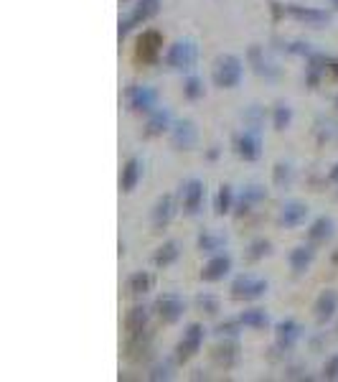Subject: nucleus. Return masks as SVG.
<instances>
[{"instance_id":"f257e3e1","label":"nucleus","mask_w":338,"mask_h":382,"mask_svg":"<svg viewBox=\"0 0 338 382\" xmlns=\"http://www.w3.org/2000/svg\"><path fill=\"white\" fill-rule=\"evenodd\" d=\"M244 77V62L237 53H219L211 67V82L219 89H237Z\"/></svg>"},{"instance_id":"f03ea898","label":"nucleus","mask_w":338,"mask_h":382,"mask_svg":"<svg viewBox=\"0 0 338 382\" xmlns=\"http://www.w3.org/2000/svg\"><path fill=\"white\" fill-rule=\"evenodd\" d=\"M163 62L170 71H191L198 62V44L194 38H178L168 46Z\"/></svg>"},{"instance_id":"7ed1b4c3","label":"nucleus","mask_w":338,"mask_h":382,"mask_svg":"<svg viewBox=\"0 0 338 382\" xmlns=\"http://www.w3.org/2000/svg\"><path fill=\"white\" fill-rule=\"evenodd\" d=\"M267 288H270V283H267L265 278H255V276H249V273H239V276L231 280L229 294L234 301H257V298H262V296L267 294Z\"/></svg>"},{"instance_id":"20e7f679","label":"nucleus","mask_w":338,"mask_h":382,"mask_svg":"<svg viewBox=\"0 0 338 382\" xmlns=\"http://www.w3.org/2000/svg\"><path fill=\"white\" fill-rule=\"evenodd\" d=\"M204 339H206V329L204 324H188L186 331H183V337L178 339L176 344V362L178 365H186L191 357H196L204 347Z\"/></svg>"},{"instance_id":"39448f33","label":"nucleus","mask_w":338,"mask_h":382,"mask_svg":"<svg viewBox=\"0 0 338 382\" xmlns=\"http://www.w3.org/2000/svg\"><path fill=\"white\" fill-rule=\"evenodd\" d=\"M153 311L158 313V319L163 324H178V321L183 319V313H186V298L178 294H160L153 303Z\"/></svg>"},{"instance_id":"423d86ee","label":"nucleus","mask_w":338,"mask_h":382,"mask_svg":"<svg viewBox=\"0 0 338 382\" xmlns=\"http://www.w3.org/2000/svg\"><path fill=\"white\" fill-rule=\"evenodd\" d=\"M125 97H127V107L133 112H142V115H151L158 110V92L148 84H130L125 89Z\"/></svg>"},{"instance_id":"0eeeda50","label":"nucleus","mask_w":338,"mask_h":382,"mask_svg":"<svg viewBox=\"0 0 338 382\" xmlns=\"http://www.w3.org/2000/svg\"><path fill=\"white\" fill-rule=\"evenodd\" d=\"M234 153L247 163H255L262 156V133L257 128H244L234 135Z\"/></svg>"},{"instance_id":"6e6552de","label":"nucleus","mask_w":338,"mask_h":382,"mask_svg":"<svg viewBox=\"0 0 338 382\" xmlns=\"http://www.w3.org/2000/svg\"><path fill=\"white\" fill-rule=\"evenodd\" d=\"M285 16H290L293 21L311 28H326L330 23V13L320 8H311V5H300V3H287L285 5Z\"/></svg>"},{"instance_id":"1a4fd4ad","label":"nucleus","mask_w":338,"mask_h":382,"mask_svg":"<svg viewBox=\"0 0 338 382\" xmlns=\"http://www.w3.org/2000/svg\"><path fill=\"white\" fill-rule=\"evenodd\" d=\"M160 51H163V34L155 31V28H145L140 34V38H138L135 56H138L142 64H158Z\"/></svg>"},{"instance_id":"9d476101","label":"nucleus","mask_w":338,"mask_h":382,"mask_svg":"<svg viewBox=\"0 0 338 382\" xmlns=\"http://www.w3.org/2000/svg\"><path fill=\"white\" fill-rule=\"evenodd\" d=\"M204 199H206V187L201 178H188L186 184L181 187V204H183V214L186 217L201 214Z\"/></svg>"},{"instance_id":"9b49d317","label":"nucleus","mask_w":338,"mask_h":382,"mask_svg":"<svg viewBox=\"0 0 338 382\" xmlns=\"http://www.w3.org/2000/svg\"><path fill=\"white\" fill-rule=\"evenodd\" d=\"M196 143H198V130H196L194 120H176L170 128V148L173 151H194Z\"/></svg>"},{"instance_id":"f8f14e48","label":"nucleus","mask_w":338,"mask_h":382,"mask_svg":"<svg viewBox=\"0 0 338 382\" xmlns=\"http://www.w3.org/2000/svg\"><path fill=\"white\" fill-rule=\"evenodd\" d=\"M311 217V209L305 202H298V199H290L280 206V214H277V224L285 227V230H298L305 224V219Z\"/></svg>"},{"instance_id":"ddd939ff","label":"nucleus","mask_w":338,"mask_h":382,"mask_svg":"<svg viewBox=\"0 0 338 382\" xmlns=\"http://www.w3.org/2000/svg\"><path fill=\"white\" fill-rule=\"evenodd\" d=\"M231 265H234V260H231L229 252L209 255V260L201 267V280L204 283H219V280H224L231 273Z\"/></svg>"},{"instance_id":"4468645a","label":"nucleus","mask_w":338,"mask_h":382,"mask_svg":"<svg viewBox=\"0 0 338 382\" xmlns=\"http://www.w3.org/2000/svg\"><path fill=\"white\" fill-rule=\"evenodd\" d=\"M302 337V326L295 319H283L275 324V347L280 352H293Z\"/></svg>"},{"instance_id":"2eb2a0df","label":"nucleus","mask_w":338,"mask_h":382,"mask_svg":"<svg viewBox=\"0 0 338 382\" xmlns=\"http://www.w3.org/2000/svg\"><path fill=\"white\" fill-rule=\"evenodd\" d=\"M176 196L173 194H163L158 196V202L153 204L151 209V224L155 232H163L166 227H168L170 222H173V217H176Z\"/></svg>"},{"instance_id":"dca6fc26","label":"nucleus","mask_w":338,"mask_h":382,"mask_svg":"<svg viewBox=\"0 0 338 382\" xmlns=\"http://www.w3.org/2000/svg\"><path fill=\"white\" fill-rule=\"evenodd\" d=\"M336 313H338V291H333V288L320 291L315 303H313V316H315V321L323 326V324L333 321Z\"/></svg>"},{"instance_id":"f3484780","label":"nucleus","mask_w":338,"mask_h":382,"mask_svg":"<svg viewBox=\"0 0 338 382\" xmlns=\"http://www.w3.org/2000/svg\"><path fill=\"white\" fill-rule=\"evenodd\" d=\"M247 62L257 77H265V80H277V77H280V69L267 59L265 49H262L259 44H252L247 49Z\"/></svg>"},{"instance_id":"a211bd4d","label":"nucleus","mask_w":338,"mask_h":382,"mask_svg":"<svg viewBox=\"0 0 338 382\" xmlns=\"http://www.w3.org/2000/svg\"><path fill=\"white\" fill-rule=\"evenodd\" d=\"M313 263H315V245H311V242L308 245H298L287 255V265H290L295 276H305L313 267Z\"/></svg>"},{"instance_id":"6ab92c4d","label":"nucleus","mask_w":338,"mask_h":382,"mask_svg":"<svg viewBox=\"0 0 338 382\" xmlns=\"http://www.w3.org/2000/svg\"><path fill=\"white\" fill-rule=\"evenodd\" d=\"M211 359L222 370H231V367L239 362V344H237V337H224L222 344H216L211 352Z\"/></svg>"},{"instance_id":"aec40b11","label":"nucleus","mask_w":338,"mask_h":382,"mask_svg":"<svg viewBox=\"0 0 338 382\" xmlns=\"http://www.w3.org/2000/svg\"><path fill=\"white\" fill-rule=\"evenodd\" d=\"M170 128H173V117H170V110H163L158 107L155 112L148 115V123L142 128V135L145 138H160V135L170 133Z\"/></svg>"},{"instance_id":"412c9836","label":"nucleus","mask_w":338,"mask_h":382,"mask_svg":"<svg viewBox=\"0 0 338 382\" xmlns=\"http://www.w3.org/2000/svg\"><path fill=\"white\" fill-rule=\"evenodd\" d=\"M328 64H330V56L313 51L311 56H308V67H305V84L311 89L318 87L320 80L328 74Z\"/></svg>"},{"instance_id":"4be33fe9","label":"nucleus","mask_w":338,"mask_h":382,"mask_svg":"<svg viewBox=\"0 0 338 382\" xmlns=\"http://www.w3.org/2000/svg\"><path fill=\"white\" fill-rule=\"evenodd\" d=\"M333 232H336V224H333V219L330 217H315L311 222V227H308V242L311 245H315V248H320V245H326V242L333 240Z\"/></svg>"},{"instance_id":"5701e85b","label":"nucleus","mask_w":338,"mask_h":382,"mask_svg":"<svg viewBox=\"0 0 338 382\" xmlns=\"http://www.w3.org/2000/svg\"><path fill=\"white\" fill-rule=\"evenodd\" d=\"M148 321H151V309L142 306V303H135L133 309L125 316V331L127 337H135V334H145L148 331Z\"/></svg>"},{"instance_id":"b1692460","label":"nucleus","mask_w":338,"mask_h":382,"mask_svg":"<svg viewBox=\"0 0 338 382\" xmlns=\"http://www.w3.org/2000/svg\"><path fill=\"white\" fill-rule=\"evenodd\" d=\"M142 176V163L140 158H127L122 166V174H120V189H122V194H133L135 187H138V181Z\"/></svg>"},{"instance_id":"393cba45","label":"nucleus","mask_w":338,"mask_h":382,"mask_svg":"<svg viewBox=\"0 0 338 382\" xmlns=\"http://www.w3.org/2000/svg\"><path fill=\"white\" fill-rule=\"evenodd\" d=\"M181 258V245L176 240L163 242L155 252H153V265L155 267H170L176 260Z\"/></svg>"},{"instance_id":"a878e982","label":"nucleus","mask_w":338,"mask_h":382,"mask_svg":"<svg viewBox=\"0 0 338 382\" xmlns=\"http://www.w3.org/2000/svg\"><path fill=\"white\" fill-rule=\"evenodd\" d=\"M224 248H226V237H222V235L201 232V235L196 237V250H198L201 255H216V252H224Z\"/></svg>"},{"instance_id":"bb28decb","label":"nucleus","mask_w":338,"mask_h":382,"mask_svg":"<svg viewBox=\"0 0 338 382\" xmlns=\"http://www.w3.org/2000/svg\"><path fill=\"white\" fill-rule=\"evenodd\" d=\"M234 204H237V196H234V189L231 184H222L216 196H213V212L224 217V214H231L234 212Z\"/></svg>"},{"instance_id":"cd10ccee","label":"nucleus","mask_w":338,"mask_h":382,"mask_svg":"<svg viewBox=\"0 0 338 382\" xmlns=\"http://www.w3.org/2000/svg\"><path fill=\"white\" fill-rule=\"evenodd\" d=\"M239 321L244 329H252V331H262L270 326V316H267L265 309H244L239 313Z\"/></svg>"},{"instance_id":"c85d7f7f","label":"nucleus","mask_w":338,"mask_h":382,"mask_svg":"<svg viewBox=\"0 0 338 382\" xmlns=\"http://www.w3.org/2000/svg\"><path fill=\"white\" fill-rule=\"evenodd\" d=\"M160 10V0H138V5L133 8L130 18H133L135 26H142V23H148L151 18L158 16Z\"/></svg>"},{"instance_id":"c756f323","label":"nucleus","mask_w":338,"mask_h":382,"mask_svg":"<svg viewBox=\"0 0 338 382\" xmlns=\"http://www.w3.org/2000/svg\"><path fill=\"white\" fill-rule=\"evenodd\" d=\"M267 255H272V242L267 240V237H255V240L247 245V250H244V258H247L249 263H259V260H265Z\"/></svg>"},{"instance_id":"7c9ffc66","label":"nucleus","mask_w":338,"mask_h":382,"mask_svg":"<svg viewBox=\"0 0 338 382\" xmlns=\"http://www.w3.org/2000/svg\"><path fill=\"white\" fill-rule=\"evenodd\" d=\"M153 288V276L148 270H135L133 276L127 278V291L133 296H145Z\"/></svg>"},{"instance_id":"2f4dec72","label":"nucleus","mask_w":338,"mask_h":382,"mask_svg":"<svg viewBox=\"0 0 338 382\" xmlns=\"http://www.w3.org/2000/svg\"><path fill=\"white\" fill-rule=\"evenodd\" d=\"M295 181V171L290 163H283V160H277L275 166H272V184L275 189H290Z\"/></svg>"},{"instance_id":"473e14b6","label":"nucleus","mask_w":338,"mask_h":382,"mask_svg":"<svg viewBox=\"0 0 338 382\" xmlns=\"http://www.w3.org/2000/svg\"><path fill=\"white\" fill-rule=\"evenodd\" d=\"M293 125V107L287 105V102H277L272 107V128H275L277 133H283Z\"/></svg>"},{"instance_id":"72a5a7b5","label":"nucleus","mask_w":338,"mask_h":382,"mask_svg":"<svg viewBox=\"0 0 338 382\" xmlns=\"http://www.w3.org/2000/svg\"><path fill=\"white\" fill-rule=\"evenodd\" d=\"M204 80L201 77H196V74H188L186 80H183V97L196 102V99L204 97Z\"/></svg>"},{"instance_id":"f704fd0d","label":"nucleus","mask_w":338,"mask_h":382,"mask_svg":"<svg viewBox=\"0 0 338 382\" xmlns=\"http://www.w3.org/2000/svg\"><path fill=\"white\" fill-rule=\"evenodd\" d=\"M194 303H196V309H198V311L209 313V316H216V313L222 311V301H219L213 294H198L194 298Z\"/></svg>"},{"instance_id":"c9c22d12","label":"nucleus","mask_w":338,"mask_h":382,"mask_svg":"<svg viewBox=\"0 0 338 382\" xmlns=\"http://www.w3.org/2000/svg\"><path fill=\"white\" fill-rule=\"evenodd\" d=\"M148 380L151 382H166L173 380V359H163L148 370Z\"/></svg>"},{"instance_id":"e433bc0d","label":"nucleus","mask_w":338,"mask_h":382,"mask_svg":"<svg viewBox=\"0 0 338 382\" xmlns=\"http://www.w3.org/2000/svg\"><path fill=\"white\" fill-rule=\"evenodd\" d=\"M242 202H247V204H262L267 199V189L262 187V184H249V187H244V191H242L239 196Z\"/></svg>"},{"instance_id":"4c0bfd02","label":"nucleus","mask_w":338,"mask_h":382,"mask_svg":"<svg viewBox=\"0 0 338 382\" xmlns=\"http://www.w3.org/2000/svg\"><path fill=\"white\" fill-rule=\"evenodd\" d=\"M239 329H242V321H239V316H237V319H226V321H222V324H216L213 334H216V337H237Z\"/></svg>"},{"instance_id":"58836bf2","label":"nucleus","mask_w":338,"mask_h":382,"mask_svg":"<svg viewBox=\"0 0 338 382\" xmlns=\"http://www.w3.org/2000/svg\"><path fill=\"white\" fill-rule=\"evenodd\" d=\"M244 123H247V128H257V130H262V123H265V107L259 105H252L244 112Z\"/></svg>"},{"instance_id":"ea45409f","label":"nucleus","mask_w":338,"mask_h":382,"mask_svg":"<svg viewBox=\"0 0 338 382\" xmlns=\"http://www.w3.org/2000/svg\"><path fill=\"white\" fill-rule=\"evenodd\" d=\"M285 51L293 53V56H305V59H308L313 53V49L308 41H293V44H285Z\"/></svg>"},{"instance_id":"a19ab883","label":"nucleus","mask_w":338,"mask_h":382,"mask_svg":"<svg viewBox=\"0 0 338 382\" xmlns=\"http://www.w3.org/2000/svg\"><path fill=\"white\" fill-rule=\"evenodd\" d=\"M323 377L326 380H338V355L328 357V362L323 365Z\"/></svg>"},{"instance_id":"79ce46f5","label":"nucleus","mask_w":338,"mask_h":382,"mask_svg":"<svg viewBox=\"0 0 338 382\" xmlns=\"http://www.w3.org/2000/svg\"><path fill=\"white\" fill-rule=\"evenodd\" d=\"M135 28V23H133V18L127 16V18H120V23H117V38H120V41H122L125 36L130 34V31H133Z\"/></svg>"},{"instance_id":"37998d69","label":"nucleus","mask_w":338,"mask_h":382,"mask_svg":"<svg viewBox=\"0 0 338 382\" xmlns=\"http://www.w3.org/2000/svg\"><path fill=\"white\" fill-rule=\"evenodd\" d=\"M328 77L333 82H338V59H330V64H328Z\"/></svg>"},{"instance_id":"c03bdc74","label":"nucleus","mask_w":338,"mask_h":382,"mask_svg":"<svg viewBox=\"0 0 338 382\" xmlns=\"http://www.w3.org/2000/svg\"><path fill=\"white\" fill-rule=\"evenodd\" d=\"M219 153H222V148H219V145H211V148H209V153H206V158L216 160V158H219Z\"/></svg>"},{"instance_id":"a18cd8bd","label":"nucleus","mask_w":338,"mask_h":382,"mask_svg":"<svg viewBox=\"0 0 338 382\" xmlns=\"http://www.w3.org/2000/svg\"><path fill=\"white\" fill-rule=\"evenodd\" d=\"M328 181L330 184H338V163H333V169L328 171Z\"/></svg>"},{"instance_id":"49530a36","label":"nucleus","mask_w":338,"mask_h":382,"mask_svg":"<svg viewBox=\"0 0 338 382\" xmlns=\"http://www.w3.org/2000/svg\"><path fill=\"white\" fill-rule=\"evenodd\" d=\"M333 107H336V110H338V95H336V97H333Z\"/></svg>"},{"instance_id":"de8ad7c7","label":"nucleus","mask_w":338,"mask_h":382,"mask_svg":"<svg viewBox=\"0 0 338 382\" xmlns=\"http://www.w3.org/2000/svg\"><path fill=\"white\" fill-rule=\"evenodd\" d=\"M120 3H130V0H120Z\"/></svg>"},{"instance_id":"09e8293b","label":"nucleus","mask_w":338,"mask_h":382,"mask_svg":"<svg viewBox=\"0 0 338 382\" xmlns=\"http://www.w3.org/2000/svg\"><path fill=\"white\" fill-rule=\"evenodd\" d=\"M333 3H336V5H338V0H333Z\"/></svg>"}]
</instances>
